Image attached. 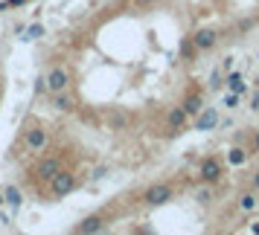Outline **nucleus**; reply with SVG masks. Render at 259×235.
Listing matches in <instances>:
<instances>
[{"instance_id":"22","label":"nucleus","mask_w":259,"mask_h":235,"mask_svg":"<svg viewBox=\"0 0 259 235\" xmlns=\"http://www.w3.org/2000/svg\"><path fill=\"white\" fill-rule=\"evenodd\" d=\"M224 84V79H222V70H212V76H210V90H219Z\"/></svg>"},{"instance_id":"2","label":"nucleus","mask_w":259,"mask_h":235,"mask_svg":"<svg viewBox=\"0 0 259 235\" xmlns=\"http://www.w3.org/2000/svg\"><path fill=\"white\" fill-rule=\"evenodd\" d=\"M169 200H172V186H166V183H157V186L143 192V203L146 206H163Z\"/></svg>"},{"instance_id":"19","label":"nucleus","mask_w":259,"mask_h":235,"mask_svg":"<svg viewBox=\"0 0 259 235\" xmlns=\"http://www.w3.org/2000/svg\"><path fill=\"white\" fill-rule=\"evenodd\" d=\"M212 198H215V195H212L210 183H207L204 189H198V192H195V200H198V203H212Z\"/></svg>"},{"instance_id":"29","label":"nucleus","mask_w":259,"mask_h":235,"mask_svg":"<svg viewBox=\"0 0 259 235\" xmlns=\"http://www.w3.org/2000/svg\"><path fill=\"white\" fill-rule=\"evenodd\" d=\"M134 3H140V6H146V3H154V0H134Z\"/></svg>"},{"instance_id":"27","label":"nucleus","mask_w":259,"mask_h":235,"mask_svg":"<svg viewBox=\"0 0 259 235\" xmlns=\"http://www.w3.org/2000/svg\"><path fill=\"white\" fill-rule=\"evenodd\" d=\"M250 186H253V192H259V171L250 174Z\"/></svg>"},{"instance_id":"10","label":"nucleus","mask_w":259,"mask_h":235,"mask_svg":"<svg viewBox=\"0 0 259 235\" xmlns=\"http://www.w3.org/2000/svg\"><path fill=\"white\" fill-rule=\"evenodd\" d=\"M105 122H108V128H111V131H125V128H128V122H131V116L125 113V110L114 107V110H108Z\"/></svg>"},{"instance_id":"13","label":"nucleus","mask_w":259,"mask_h":235,"mask_svg":"<svg viewBox=\"0 0 259 235\" xmlns=\"http://www.w3.org/2000/svg\"><path fill=\"white\" fill-rule=\"evenodd\" d=\"M184 110H187V116H198L201 110H204V96L189 93L187 99H184Z\"/></svg>"},{"instance_id":"5","label":"nucleus","mask_w":259,"mask_h":235,"mask_svg":"<svg viewBox=\"0 0 259 235\" xmlns=\"http://www.w3.org/2000/svg\"><path fill=\"white\" fill-rule=\"evenodd\" d=\"M59 171H61L59 157H44V160H41V163L35 165V171H32V174H35L38 180H44V183H50V180H53V177L59 174Z\"/></svg>"},{"instance_id":"11","label":"nucleus","mask_w":259,"mask_h":235,"mask_svg":"<svg viewBox=\"0 0 259 235\" xmlns=\"http://www.w3.org/2000/svg\"><path fill=\"white\" fill-rule=\"evenodd\" d=\"M187 110H184V105L181 107H172L169 113H166V128L169 131H181V128H187Z\"/></svg>"},{"instance_id":"8","label":"nucleus","mask_w":259,"mask_h":235,"mask_svg":"<svg viewBox=\"0 0 259 235\" xmlns=\"http://www.w3.org/2000/svg\"><path fill=\"white\" fill-rule=\"evenodd\" d=\"M192 41H195V47H198V52H204V49H212L215 44H219V35L212 32V29H195L192 32Z\"/></svg>"},{"instance_id":"25","label":"nucleus","mask_w":259,"mask_h":235,"mask_svg":"<svg viewBox=\"0 0 259 235\" xmlns=\"http://www.w3.org/2000/svg\"><path fill=\"white\" fill-rule=\"evenodd\" d=\"M44 90H50V87H47V79H35V93H44Z\"/></svg>"},{"instance_id":"9","label":"nucleus","mask_w":259,"mask_h":235,"mask_svg":"<svg viewBox=\"0 0 259 235\" xmlns=\"http://www.w3.org/2000/svg\"><path fill=\"white\" fill-rule=\"evenodd\" d=\"M76 232H79V235H94V232H105V221H102L99 215H91V218H84L82 223H76Z\"/></svg>"},{"instance_id":"7","label":"nucleus","mask_w":259,"mask_h":235,"mask_svg":"<svg viewBox=\"0 0 259 235\" xmlns=\"http://www.w3.org/2000/svg\"><path fill=\"white\" fill-rule=\"evenodd\" d=\"M219 122H222L219 110L207 107V110H201L198 116H195V131H212V128H219Z\"/></svg>"},{"instance_id":"32","label":"nucleus","mask_w":259,"mask_h":235,"mask_svg":"<svg viewBox=\"0 0 259 235\" xmlns=\"http://www.w3.org/2000/svg\"><path fill=\"white\" fill-rule=\"evenodd\" d=\"M256 61H259V55H256Z\"/></svg>"},{"instance_id":"28","label":"nucleus","mask_w":259,"mask_h":235,"mask_svg":"<svg viewBox=\"0 0 259 235\" xmlns=\"http://www.w3.org/2000/svg\"><path fill=\"white\" fill-rule=\"evenodd\" d=\"M250 232H253V235H259V223H250Z\"/></svg>"},{"instance_id":"20","label":"nucleus","mask_w":259,"mask_h":235,"mask_svg":"<svg viewBox=\"0 0 259 235\" xmlns=\"http://www.w3.org/2000/svg\"><path fill=\"white\" fill-rule=\"evenodd\" d=\"M239 102H242V96L233 93V90H227V96H224V107H230V110H236L239 107Z\"/></svg>"},{"instance_id":"18","label":"nucleus","mask_w":259,"mask_h":235,"mask_svg":"<svg viewBox=\"0 0 259 235\" xmlns=\"http://www.w3.org/2000/svg\"><path fill=\"white\" fill-rule=\"evenodd\" d=\"M256 203H259V198L253 195V192L239 195V209H242V212H253V209H256Z\"/></svg>"},{"instance_id":"23","label":"nucleus","mask_w":259,"mask_h":235,"mask_svg":"<svg viewBox=\"0 0 259 235\" xmlns=\"http://www.w3.org/2000/svg\"><path fill=\"white\" fill-rule=\"evenodd\" d=\"M105 174H108V168H105V165H99V168H94V171H91V177H94V180H102Z\"/></svg>"},{"instance_id":"24","label":"nucleus","mask_w":259,"mask_h":235,"mask_svg":"<svg viewBox=\"0 0 259 235\" xmlns=\"http://www.w3.org/2000/svg\"><path fill=\"white\" fill-rule=\"evenodd\" d=\"M250 154H259V131L250 137Z\"/></svg>"},{"instance_id":"15","label":"nucleus","mask_w":259,"mask_h":235,"mask_svg":"<svg viewBox=\"0 0 259 235\" xmlns=\"http://www.w3.org/2000/svg\"><path fill=\"white\" fill-rule=\"evenodd\" d=\"M247 157H250V151H247V148H242V145H236V148H230V151H227V163H230V165H245Z\"/></svg>"},{"instance_id":"16","label":"nucleus","mask_w":259,"mask_h":235,"mask_svg":"<svg viewBox=\"0 0 259 235\" xmlns=\"http://www.w3.org/2000/svg\"><path fill=\"white\" fill-rule=\"evenodd\" d=\"M3 195H6V203H9L12 209H21L24 195H21V189H18V186H6V189H3Z\"/></svg>"},{"instance_id":"14","label":"nucleus","mask_w":259,"mask_h":235,"mask_svg":"<svg viewBox=\"0 0 259 235\" xmlns=\"http://www.w3.org/2000/svg\"><path fill=\"white\" fill-rule=\"evenodd\" d=\"M53 107L56 110H76V102H73V96H67V90H61V93H53Z\"/></svg>"},{"instance_id":"12","label":"nucleus","mask_w":259,"mask_h":235,"mask_svg":"<svg viewBox=\"0 0 259 235\" xmlns=\"http://www.w3.org/2000/svg\"><path fill=\"white\" fill-rule=\"evenodd\" d=\"M224 84H227V90H233V93H239V96H245V90H247L245 76H242L239 70H227V76H224Z\"/></svg>"},{"instance_id":"3","label":"nucleus","mask_w":259,"mask_h":235,"mask_svg":"<svg viewBox=\"0 0 259 235\" xmlns=\"http://www.w3.org/2000/svg\"><path fill=\"white\" fill-rule=\"evenodd\" d=\"M198 177L204 183H210V186L219 183V180H222V160H219V157H207V160L198 165Z\"/></svg>"},{"instance_id":"4","label":"nucleus","mask_w":259,"mask_h":235,"mask_svg":"<svg viewBox=\"0 0 259 235\" xmlns=\"http://www.w3.org/2000/svg\"><path fill=\"white\" fill-rule=\"evenodd\" d=\"M47 142H50V134L44 128H29L26 131V137H24V145H26V151H32V154H38V151H44L47 148Z\"/></svg>"},{"instance_id":"26","label":"nucleus","mask_w":259,"mask_h":235,"mask_svg":"<svg viewBox=\"0 0 259 235\" xmlns=\"http://www.w3.org/2000/svg\"><path fill=\"white\" fill-rule=\"evenodd\" d=\"M250 107H253V110H259V87L250 93Z\"/></svg>"},{"instance_id":"1","label":"nucleus","mask_w":259,"mask_h":235,"mask_svg":"<svg viewBox=\"0 0 259 235\" xmlns=\"http://www.w3.org/2000/svg\"><path fill=\"white\" fill-rule=\"evenodd\" d=\"M76 186H79V177L73 174V171H64V168L50 180V192H53V198H67L70 192H76Z\"/></svg>"},{"instance_id":"6","label":"nucleus","mask_w":259,"mask_h":235,"mask_svg":"<svg viewBox=\"0 0 259 235\" xmlns=\"http://www.w3.org/2000/svg\"><path fill=\"white\" fill-rule=\"evenodd\" d=\"M67 84H70V73L64 70V67H53L47 76V87L50 93H61V90H67Z\"/></svg>"},{"instance_id":"31","label":"nucleus","mask_w":259,"mask_h":235,"mask_svg":"<svg viewBox=\"0 0 259 235\" xmlns=\"http://www.w3.org/2000/svg\"><path fill=\"white\" fill-rule=\"evenodd\" d=\"M253 84H256V87H259V79H253Z\"/></svg>"},{"instance_id":"21","label":"nucleus","mask_w":259,"mask_h":235,"mask_svg":"<svg viewBox=\"0 0 259 235\" xmlns=\"http://www.w3.org/2000/svg\"><path fill=\"white\" fill-rule=\"evenodd\" d=\"M41 35H44V26H41V24H32L29 29H26L24 41H35V38H41Z\"/></svg>"},{"instance_id":"17","label":"nucleus","mask_w":259,"mask_h":235,"mask_svg":"<svg viewBox=\"0 0 259 235\" xmlns=\"http://www.w3.org/2000/svg\"><path fill=\"white\" fill-rule=\"evenodd\" d=\"M195 55H198V47H195V41H192V35H189L187 41H181V58L195 61Z\"/></svg>"},{"instance_id":"30","label":"nucleus","mask_w":259,"mask_h":235,"mask_svg":"<svg viewBox=\"0 0 259 235\" xmlns=\"http://www.w3.org/2000/svg\"><path fill=\"white\" fill-rule=\"evenodd\" d=\"M3 203H6V195H3V192H0V206H3Z\"/></svg>"}]
</instances>
